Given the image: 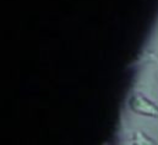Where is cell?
I'll return each mask as SVG.
<instances>
[{"label": "cell", "mask_w": 158, "mask_h": 145, "mask_svg": "<svg viewBox=\"0 0 158 145\" xmlns=\"http://www.w3.org/2000/svg\"><path fill=\"white\" fill-rule=\"evenodd\" d=\"M134 145H157V143L152 138L146 135L143 132L139 131L134 135Z\"/></svg>", "instance_id": "obj_2"}, {"label": "cell", "mask_w": 158, "mask_h": 145, "mask_svg": "<svg viewBox=\"0 0 158 145\" xmlns=\"http://www.w3.org/2000/svg\"><path fill=\"white\" fill-rule=\"evenodd\" d=\"M129 106L134 112L150 117H158V106L140 93H134L129 100Z\"/></svg>", "instance_id": "obj_1"}]
</instances>
